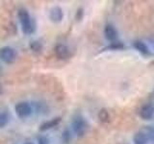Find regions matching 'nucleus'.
I'll return each mask as SVG.
<instances>
[{
    "label": "nucleus",
    "instance_id": "1",
    "mask_svg": "<svg viewBox=\"0 0 154 144\" xmlns=\"http://www.w3.org/2000/svg\"><path fill=\"white\" fill-rule=\"evenodd\" d=\"M17 17L20 23L21 30L24 35H32L35 32V22L25 8H19L17 11Z\"/></svg>",
    "mask_w": 154,
    "mask_h": 144
},
{
    "label": "nucleus",
    "instance_id": "2",
    "mask_svg": "<svg viewBox=\"0 0 154 144\" xmlns=\"http://www.w3.org/2000/svg\"><path fill=\"white\" fill-rule=\"evenodd\" d=\"M71 128H72V132H73L78 137H81L87 133V131H88L89 124L82 115H76V116L72 119Z\"/></svg>",
    "mask_w": 154,
    "mask_h": 144
},
{
    "label": "nucleus",
    "instance_id": "3",
    "mask_svg": "<svg viewBox=\"0 0 154 144\" xmlns=\"http://www.w3.org/2000/svg\"><path fill=\"white\" fill-rule=\"evenodd\" d=\"M14 112L20 119H25L33 113V106L25 101H21L14 106Z\"/></svg>",
    "mask_w": 154,
    "mask_h": 144
},
{
    "label": "nucleus",
    "instance_id": "4",
    "mask_svg": "<svg viewBox=\"0 0 154 144\" xmlns=\"http://www.w3.org/2000/svg\"><path fill=\"white\" fill-rule=\"evenodd\" d=\"M17 53L14 48L11 46H4L0 48V60L4 62L5 64H13L17 60Z\"/></svg>",
    "mask_w": 154,
    "mask_h": 144
},
{
    "label": "nucleus",
    "instance_id": "5",
    "mask_svg": "<svg viewBox=\"0 0 154 144\" xmlns=\"http://www.w3.org/2000/svg\"><path fill=\"white\" fill-rule=\"evenodd\" d=\"M55 55L60 60H67L71 56V51L69 47L64 43H58L54 48Z\"/></svg>",
    "mask_w": 154,
    "mask_h": 144
},
{
    "label": "nucleus",
    "instance_id": "6",
    "mask_svg": "<svg viewBox=\"0 0 154 144\" xmlns=\"http://www.w3.org/2000/svg\"><path fill=\"white\" fill-rule=\"evenodd\" d=\"M64 18V12L59 6H54L49 11V19L54 23H60Z\"/></svg>",
    "mask_w": 154,
    "mask_h": 144
},
{
    "label": "nucleus",
    "instance_id": "7",
    "mask_svg": "<svg viewBox=\"0 0 154 144\" xmlns=\"http://www.w3.org/2000/svg\"><path fill=\"white\" fill-rule=\"evenodd\" d=\"M133 141H134V144H147L150 141L146 129L143 128L142 130H140L139 132L135 134L133 136Z\"/></svg>",
    "mask_w": 154,
    "mask_h": 144
},
{
    "label": "nucleus",
    "instance_id": "8",
    "mask_svg": "<svg viewBox=\"0 0 154 144\" xmlns=\"http://www.w3.org/2000/svg\"><path fill=\"white\" fill-rule=\"evenodd\" d=\"M118 35H119V34H118L117 29H116L115 26H113L112 24H107V25H105V27H104V36H105L106 40L111 41V42L117 41Z\"/></svg>",
    "mask_w": 154,
    "mask_h": 144
},
{
    "label": "nucleus",
    "instance_id": "9",
    "mask_svg": "<svg viewBox=\"0 0 154 144\" xmlns=\"http://www.w3.org/2000/svg\"><path fill=\"white\" fill-rule=\"evenodd\" d=\"M154 115V106L152 104H146L140 110V116L143 120H149Z\"/></svg>",
    "mask_w": 154,
    "mask_h": 144
},
{
    "label": "nucleus",
    "instance_id": "10",
    "mask_svg": "<svg viewBox=\"0 0 154 144\" xmlns=\"http://www.w3.org/2000/svg\"><path fill=\"white\" fill-rule=\"evenodd\" d=\"M62 121V118L61 117H54L50 120H47V121L43 122L40 125V130L41 132H45V131H48V130H51L53 128L57 127L58 125H59Z\"/></svg>",
    "mask_w": 154,
    "mask_h": 144
},
{
    "label": "nucleus",
    "instance_id": "11",
    "mask_svg": "<svg viewBox=\"0 0 154 144\" xmlns=\"http://www.w3.org/2000/svg\"><path fill=\"white\" fill-rule=\"evenodd\" d=\"M132 45L135 49L141 53V54H143L144 56L150 55V50H149L148 46L146 45V43L143 42V40H135Z\"/></svg>",
    "mask_w": 154,
    "mask_h": 144
},
{
    "label": "nucleus",
    "instance_id": "12",
    "mask_svg": "<svg viewBox=\"0 0 154 144\" xmlns=\"http://www.w3.org/2000/svg\"><path fill=\"white\" fill-rule=\"evenodd\" d=\"M124 48V44L123 42L120 41H114V42H110V44L107 45L104 48V51H116V50H122Z\"/></svg>",
    "mask_w": 154,
    "mask_h": 144
},
{
    "label": "nucleus",
    "instance_id": "13",
    "mask_svg": "<svg viewBox=\"0 0 154 144\" xmlns=\"http://www.w3.org/2000/svg\"><path fill=\"white\" fill-rule=\"evenodd\" d=\"M10 121V115L7 110H0V128L6 127Z\"/></svg>",
    "mask_w": 154,
    "mask_h": 144
},
{
    "label": "nucleus",
    "instance_id": "14",
    "mask_svg": "<svg viewBox=\"0 0 154 144\" xmlns=\"http://www.w3.org/2000/svg\"><path fill=\"white\" fill-rule=\"evenodd\" d=\"M97 116H98V119L100 120V121L103 122V123L108 122L109 121V118H110L109 112H108V110H106V109H101L99 112H98Z\"/></svg>",
    "mask_w": 154,
    "mask_h": 144
},
{
    "label": "nucleus",
    "instance_id": "15",
    "mask_svg": "<svg viewBox=\"0 0 154 144\" xmlns=\"http://www.w3.org/2000/svg\"><path fill=\"white\" fill-rule=\"evenodd\" d=\"M29 46H30V49L35 53H40L42 50V42L38 41V40L31 41Z\"/></svg>",
    "mask_w": 154,
    "mask_h": 144
},
{
    "label": "nucleus",
    "instance_id": "16",
    "mask_svg": "<svg viewBox=\"0 0 154 144\" xmlns=\"http://www.w3.org/2000/svg\"><path fill=\"white\" fill-rule=\"evenodd\" d=\"M70 138H71L70 132L69 131V130H65V131L63 132V140H64L66 143H69Z\"/></svg>",
    "mask_w": 154,
    "mask_h": 144
},
{
    "label": "nucleus",
    "instance_id": "17",
    "mask_svg": "<svg viewBox=\"0 0 154 144\" xmlns=\"http://www.w3.org/2000/svg\"><path fill=\"white\" fill-rule=\"evenodd\" d=\"M38 144H48L49 143V140H48V138L46 136H41L38 137Z\"/></svg>",
    "mask_w": 154,
    "mask_h": 144
},
{
    "label": "nucleus",
    "instance_id": "18",
    "mask_svg": "<svg viewBox=\"0 0 154 144\" xmlns=\"http://www.w3.org/2000/svg\"><path fill=\"white\" fill-rule=\"evenodd\" d=\"M82 17H83V10L79 9L76 13V19L77 20H80V19H82Z\"/></svg>",
    "mask_w": 154,
    "mask_h": 144
},
{
    "label": "nucleus",
    "instance_id": "19",
    "mask_svg": "<svg viewBox=\"0 0 154 144\" xmlns=\"http://www.w3.org/2000/svg\"><path fill=\"white\" fill-rule=\"evenodd\" d=\"M150 40V43H151V44L154 46V38H150V40Z\"/></svg>",
    "mask_w": 154,
    "mask_h": 144
},
{
    "label": "nucleus",
    "instance_id": "20",
    "mask_svg": "<svg viewBox=\"0 0 154 144\" xmlns=\"http://www.w3.org/2000/svg\"><path fill=\"white\" fill-rule=\"evenodd\" d=\"M24 144H33V143H32V142H25Z\"/></svg>",
    "mask_w": 154,
    "mask_h": 144
},
{
    "label": "nucleus",
    "instance_id": "21",
    "mask_svg": "<svg viewBox=\"0 0 154 144\" xmlns=\"http://www.w3.org/2000/svg\"><path fill=\"white\" fill-rule=\"evenodd\" d=\"M1 92H2V89H1V86H0V94H1Z\"/></svg>",
    "mask_w": 154,
    "mask_h": 144
}]
</instances>
